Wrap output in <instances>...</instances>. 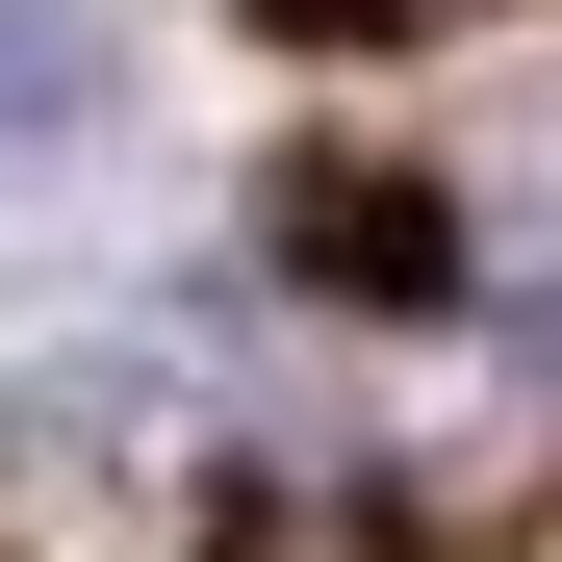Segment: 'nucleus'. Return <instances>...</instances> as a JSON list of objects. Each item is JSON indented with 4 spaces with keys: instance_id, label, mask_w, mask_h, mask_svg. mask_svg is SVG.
Here are the masks:
<instances>
[{
    "instance_id": "f257e3e1",
    "label": "nucleus",
    "mask_w": 562,
    "mask_h": 562,
    "mask_svg": "<svg viewBox=\"0 0 562 562\" xmlns=\"http://www.w3.org/2000/svg\"><path fill=\"white\" fill-rule=\"evenodd\" d=\"M281 231H307V256H333V281H384V307H409V281H435V256H460V231H435V205H409V179H358V154H333V179H281Z\"/></svg>"
},
{
    "instance_id": "f03ea898",
    "label": "nucleus",
    "mask_w": 562,
    "mask_h": 562,
    "mask_svg": "<svg viewBox=\"0 0 562 562\" xmlns=\"http://www.w3.org/2000/svg\"><path fill=\"white\" fill-rule=\"evenodd\" d=\"M52 103H103V0H0V128H52Z\"/></svg>"
},
{
    "instance_id": "7ed1b4c3",
    "label": "nucleus",
    "mask_w": 562,
    "mask_h": 562,
    "mask_svg": "<svg viewBox=\"0 0 562 562\" xmlns=\"http://www.w3.org/2000/svg\"><path fill=\"white\" fill-rule=\"evenodd\" d=\"M231 562H358V537H281V512H256V537H231Z\"/></svg>"
}]
</instances>
